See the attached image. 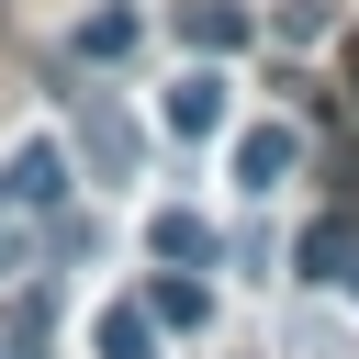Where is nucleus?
<instances>
[{
  "instance_id": "f257e3e1",
  "label": "nucleus",
  "mask_w": 359,
  "mask_h": 359,
  "mask_svg": "<svg viewBox=\"0 0 359 359\" xmlns=\"http://www.w3.org/2000/svg\"><path fill=\"white\" fill-rule=\"evenodd\" d=\"M67 112H79V157H90V180H135V157H146L135 112H123L112 90H67Z\"/></svg>"
},
{
  "instance_id": "f03ea898",
  "label": "nucleus",
  "mask_w": 359,
  "mask_h": 359,
  "mask_svg": "<svg viewBox=\"0 0 359 359\" xmlns=\"http://www.w3.org/2000/svg\"><path fill=\"white\" fill-rule=\"evenodd\" d=\"M292 258H303V280H325V292H359V213H314Z\"/></svg>"
},
{
  "instance_id": "7ed1b4c3",
  "label": "nucleus",
  "mask_w": 359,
  "mask_h": 359,
  "mask_svg": "<svg viewBox=\"0 0 359 359\" xmlns=\"http://www.w3.org/2000/svg\"><path fill=\"white\" fill-rule=\"evenodd\" d=\"M292 168H303V135H292V123H247V135H236V191H258V202H269Z\"/></svg>"
},
{
  "instance_id": "20e7f679",
  "label": "nucleus",
  "mask_w": 359,
  "mask_h": 359,
  "mask_svg": "<svg viewBox=\"0 0 359 359\" xmlns=\"http://www.w3.org/2000/svg\"><path fill=\"white\" fill-rule=\"evenodd\" d=\"M0 202H22V213H56V202H67V146H56V135H34V146L0 168Z\"/></svg>"
},
{
  "instance_id": "39448f33",
  "label": "nucleus",
  "mask_w": 359,
  "mask_h": 359,
  "mask_svg": "<svg viewBox=\"0 0 359 359\" xmlns=\"http://www.w3.org/2000/svg\"><path fill=\"white\" fill-rule=\"evenodd\" d=\"M258 22H247V0H180V45L191 56H236Z\"/></svg>"
},
{
  "instance_id": "423d86ee",
  "label": "nucleus",
  "mask_w": 359,
  "mask_h": 359,
  "mask_svg": "<svg viewBox=\"0 0 359 359\" xmlns=\"http://www.w3.org/2000/svg\"><path fill=\"white\" fill-rule=\"evenodd\" d=\"M67 45H79V67H123V56L146 45V22H135L123 0H101V11H79V34H67Z\"/></svg>"
},
{
  "instance_id": "0eeeda50",
  "label": "nucleus",
  "mask_w": 359,
  "mask_h": 359,
  "mask_svg": "<svg viewBox=\"0 0 359 359\" xmlns=\"http://www.w3.org/2000/svg\"><path fill=\"white\" fill-rule=\"evenodd\" d=\"M213 123H224V79H213V67H180V90H168V135L191 146V135H213Z\"/></svg>"
},
{
  "instance_id": "6e6552de",
  "label": "nucleus",
  "mask_w": 359,
  "mask_h": 359,
  "mask_svg": "<svg viewBox=\"0 0 359 359\" xmlns=\"http://www.w3.org/2000/svg\"><path fill=\"white\" fill-rule=\"evenodd\" d=\"M146 247H157V258H168V269H213V224H202V213H191V202H168V213H157V224H146Z\"/></svg>"
},
{
  "instance_id": "1a4fd4ad",
  "label": "nucleus",
  "mask_w": 359,
  "mask_h": 359,
  "mask_svg": "<svg viewBox=\"0 0 359 359\" xmlns=\"http://www.w3.org/2000/svg\"><path fill=\"white\" fill-rule=\"evenodd\" d=\"M146 314H157V325H180V337H191V325H202V314H213V292H202V280H191V269H168V280H146Z\"/></svg>"
},
{
  "instance_id": "9d476101",
  "label": "nucleus",
  "mask_w": 359,
  "mask_h": 359,
  "mask_svg": "<svg viewBox=\"0 0 359 359\" xmlns=\"http://www.w3.org/2000/svg\"><path fill=\"white\" fill-rule=\"evenodd\" d=\"M101 359H157V314L146 303H112L101 314Z\"/></svg>"
}]
</instances>
